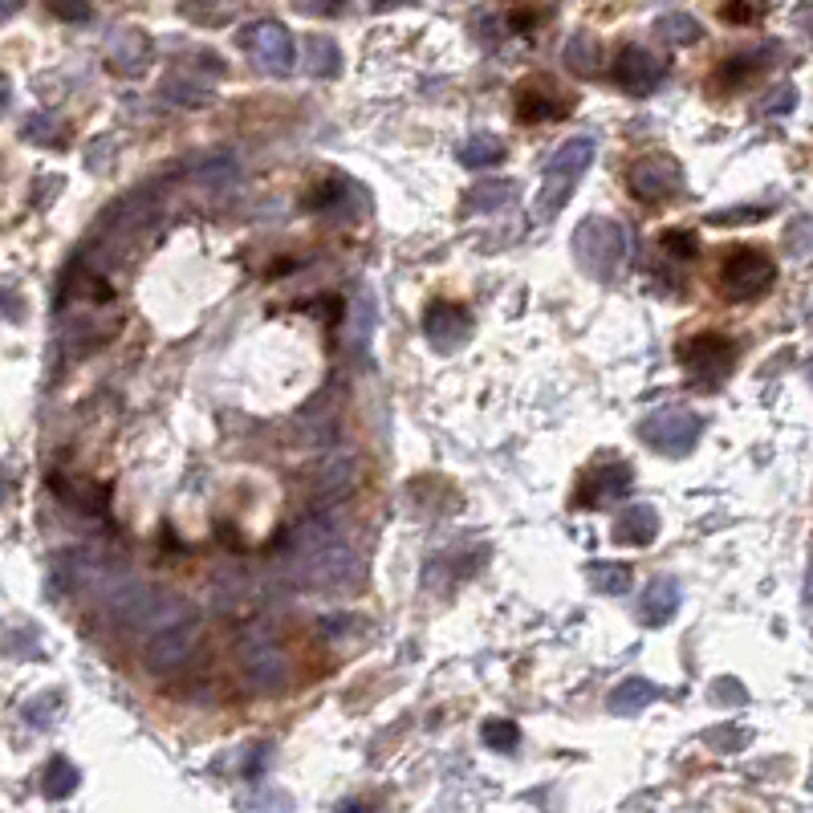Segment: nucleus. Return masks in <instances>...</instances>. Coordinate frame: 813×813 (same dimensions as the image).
<instances>
[{
  "label": "nucleus",
  "instance_id": "obj_13",
  "mask_svg": "<svg viewBox=\"0 0 813 813\" xmlns=\"http://www.w3.org/2000/svg\"><path fill=\"white\" fill-rule=\"evenodd\" d=\"M663 82V61L643 46H623L614 58V86L631 98L655 95V86Z\"/></svg>",
  "mask_w": 813,
  "mask_h": 813
},
{
  "label": "nucleus",
  "instance_id": "obj_1",
  "mask_svg": "<svg viewBox=\"0 0 813 813\" xmlns=\"http://www.w3.org/2000/svg\"><path fill=\"white\" fill-rule=\"evenodd\" d=\"M107 611L118 626L151 635V631H159V626L176 623V618L191 614V602L179 598V594H167V589H155V586H142V582L122 578L107 594Z\"/></svg>",
  "mask_w": 813,
  "mask_h": 813
},
{
  "label": "nucleus",
  "instance_id": "obj_10",
  "mask_svg": "<svg viewBox=\"0 0 813 813\" xmlns=\"http://www.w3.org/2000/svg\"><path fill=\"white\" fill-rule=\"evenodd\" d=\"M240 46L248 58L257 61L265 73H289L294 70V37L281 21H257L240 33Z\"/></svg>",
  "mask_w": 813,
  "mask_h": 813
},
{
  "label": "nucleus",
  "instance_id": "obj_42",
  "mask_svg": "<svg viewBox=\"0 0 813 813\" xmlns=\"http://www.w3.org/2000/svg\"><path fill=\"white\" fill-rule=\"evenodd\" d=\"M21 4H24V0H0V24L9 21V17H17V12H21Z\"/></svg>",
  "mask_w": 813,
  "mask_h": 813
},
{
  "label": "nucleus",
  "instance_id": "obj_24",
  "mask_svg": "<svg viewBox=\"0 0 813 813\" xmlns=\"http://www.w3.org/2000/svg\"><path fill=\"white\" fill-rule=\"evenodd\" d=\"M78 769L70 765V756H49L46 773H41V790H46L49 802H61V797H70L78 790Z\"/></svg>",
  "mask_w": 813,
  "mask_h": 813
},
{
  "label": "nucleus",
  "instance_id": "obj_25",
  "mask_svg": "<svg viewBox=\"0 0 813 813\" xmlns=\"http://www.w3.org/2000/svg\"><path fill=\"white\" fill-rule=\"evenodd\" d=\"M505 159V142L496 135H468L460 142V163L464 167H493Z\"/></svg>",
  "mask_w": 813,
  "mask_h": 813
},
{
  "label": "nucleus",
  "instance_id": "obj_22",
  "mask_svg": "<svg viewBox=\"0 0 813 813\" xmlns=\"http://www.w3.org/2000/svg\"><path fill=\"white\" fill-rule=\"evenodd\" d=\"M343 70V49L334 46L330 37H306V73L314 78H334Z\"/></svg>",
  "mask_w": 813,
  "mask_h": 813
},
{
  "label": "nucleus",
  "instance_id": "obj_12",
  "mask_svg": "<svg viewBox=\"0 0 813 813\" xmlns=\"http://www.w3.org/2000/svg\"><path fill=\"white\" fill-rule=\"evenodd\" d=\"M680 363H684L687 375L704 378V383H716L736 363V346L728 338H720V334H696V338H687L680 346Z\"/></svg>",
  "mask_w": 813,
  "mask_h": 813
},
{
  "label": "nucleus",
  "instance_id": "obj_29",
  "mask_svg": "<svg viewBox=\"0 0 813 813\" xmlns=\"http://www.w3.org/2000/svg\"><path fill=\"white\" fill-rule=\"evenodd\" d=\"M163 95L171 98V102H179V107H208V102H212V90H208V86H200V82H191L188 73L167 78Z\"/></svg>",
  "mask_w": 813,
  "mask_h": 813
},
{
  "label": "nucleus",
  "instance_id": "obj_20",
  "mask_svg": "<svg viewBox=\"0 0 813 813\" xmlns=\"http://www.w3.org/2000/svg\"><path fill=\"white\" fill-rule=\"evenodd\" d=\"M49 484L58 488V496L66 505L82 508V513H102L107 508V488L95 480H61V476H53Z\"/></svg>",
  "mask_w": 813,
  "mask_h": 813
},
{
  "label": "nucleus",
  "instance_id": "obj_2",
  "mask_svg": "<svg viewBox=\"0 0 813 813\" xmlns=\"http://www.w3.org/2000/svg\"><path fill=\"white\" fill-rule=\"evenodd\" d=\"M289 557V578L301 582L309 589H321V594H330V589H346L354 578H358V554H354L350 545L338 542V537H321V542L306 545V549H294Z\"/></svg>",
  "mask_w": 813,
  "mask_h": 813
},
{
  "label": "nucleus",
  "instance_id": "obj_18",
  "mask_svg": "<svg viewBox=\"0 0 813 813\" xmlns=\"http://www.w3.org/2000/svg\"><path fill=\"white\" fill-rule=\"evenodd\" d=\"M680 598H684V589L675 578H655L638 602V614H643V623L647 626H667L680 611Z\"/></svg>",
  "mask_w": 813,
  "mask_h": 813
},
{
  "label": "nucleus",
  "instance_id": "obj_31",
  "mask_svg": "<svg viewBox=\"0 0 813 813\" xmlns=\"http://www.w3.org/2000/svg\"><path fill=\"white\" fill-rule=\"evenodd\" d=\"M753 73H756V58L753 53H741V58H728L724 66H720L716 82L724 86V90H736V86H744Z\"/></svg>",
  "mask_w": 813,
  "mask_h": 813
},
{
  "label": "nucleus",
  "instance_id": "obj_41",
  "mask_svg": "<svg viewBox=\"0 0 813 813\" xmlns=\"http://www.w3.org/2000/svg\"><path fill=\"white\" fill-rule=\"evenodd\" d=\"M343 4V0H297V9H306V12H334Z\"/></svg>",
  "mask_w": 813,
  "mask_h": 813
},
{
  "label": "nucleus",
  "instance_id": "obj_16",
  "mask_svg": "<svg viewBox=\"0 0 813 813\" xmlns=\"http://www.w3.org/2000/svg\"><path fill=\"white\" fill-rule=\"evenodd\" d=\"M354 476H358V464H354V456H330V460L321 464V472H318V508H326V505H338V500H346L350 496V488H354Z\"/></svg>",
  "mask_w": 813,
  "mask_h": 813
},
{
  "label": "nucleus",
  "instance_id": "obj_3",
  "mask_svg": "<svg viewBox=\"0 0 813 813\" xmlns=\"http://www.w3.org/2000/svg\"><path fill=\"white\" fill-rule=\"evenodd\" d=\"M631 236L611 216H586L574 232V257L594 281H614V272L623 269Z\"/></svg>",
  "mask_w": 813,
  "mask_h": 813
},
{
  "label": "nucleus",
  "instance_id": "obj_26",
  "mask_svg": "<svg viewBox=\"0 0 813 813\" xmlns=\"http://www.w3.org/2000/svg\"><path fill=\"white\" fill-rule=\"evenodd\" d=\"M586 578L598 594H626L631 582H635V574H631V566H623V562H594V566L586 569Z\"/></svg>",
  "mask_w": 813,
  "mask_h": 813
},
{
  "label": "nucleus",
  "instance_id": "obj_7",
  "mask_svg": "<svg viewBox=\"0 0 813 813\" xmlns=\"http://www.w3.org/2000/svg\"><path fill=\"white\" fill-rule=\"evenodd\" d=\"M773 281H777V265L761 248H732L728 260H724V272H720L724 294L736 297V301H753L765 289H773Z\"/></svg>",
  "mask_w": 813,
  "mask_h": 813
},
{
  "label": "nucleus",
  "instance_id": "obj_8",
  "mask_svg": "<svg viewBox=\"0 0 813 813\" xmlns=\"http://www.w3.org/2000/svg\"><path fill=\"white\" fill-rule=\"evenodd\" d=\"M240 672H245L248 687L260 692V696H272V692H285L289 684V660L277 643H269L265 635H248L240 643Z\"/></svg>",
  "mask_w": 813,
  "mask_h": 813
},
{
  "label": "nucleus",
  "instance_id": "obj_14",
  "mask_svg": "<svg viewBox=\"0 0 813 813\" xmlns=\"http://www.w3.org/2000/svg\"><path fill=\"white\" fill-rule=\"evenodd\" d=\"M424 338L439 354H456L472 338V314L456 301H432L424 314Z\"/></svg>",
  "mask_w": 813,
  "mask_h": 813
},
{
  "label": "nucleus",
  "instance_id": "obj_17",
  "mask_svg": "<svg viewBox=\"0 0 813 813\" xmlns=\"http://www.w3.org/2000/svg\"><path fill=\"white\" fill-rule=\"evenodd\" d=\"M574 102L542 86H520L517 90V118L520 122H549V118H566Z\"/></svg>",
  "mask_w": 813,
  "mask_h": 813
},
{
  "label": "nucleus",
  "instance_id": "obj_19",
  "mask_svg": "<svg viewBox=\"0 0 813 813\" xmlns=\"http://www.w3.org/2000/svg\"><path fill=\"white\" fill-rule=\"evenodd\" d=\"M660 696V687L651 684V680H623V684L611 687V696H606V707H611L614 716H638L647 704H655Z\"/></svg>",
  "mask_w": 813,
  "mask_h": 813
},
{
  "label": "nucleus",
  "instance_id": "obj_44",
  "mask_svg": "<svg viewBox=\"0 0 813 813\" xmlns=\"http://www.w3.org/2000/svg\"><path fill=\"white\" fill-rule=\"evenodd\" d=\"M375 9H390V4H403V0H370Z\"/></svg>",
  "mask_w": 813,
  "mask_h": 813
},
{
  "label": "nucleus",
  "instance_id": "obj_28",
  "mask_svg": "<svg viewBox=\"0 0 813 813\" xmlns=\"http://www.w3.org/2000/svg\"><path fill=\"white\" fill-rule=\"evenodd\" d=\"M655 33L663 41H672V46H696L700 37H704V24L696 17H687V12H667V17H660Z\"/></svg>",
  "mask_w": 813,
  "mask_h": 813
},
{
  "label": "nucleus",
  "instance_id": "obj_38",
  "mask_svg": "<svg viewBox=\"0 0 813 813\" xmlns=\"http://www.w3.org/2000/svg\"><path fill=\"white\" fill-rule=\"evenodd\" d=\"M793 90L790 86H781V90H773V95H769V102L761 110H765V115H781V110H793Z\"/></svg>",
  "mask_w": 813,
  "mask_h": 813
},
{
  "label": "nucleus",
  "instance_id": "obj_32",
  "mask_svg": "<svg viewBox=\"0 0 813 813\" xmlns=\"http://www.w3.org/2000/svg\"><path fill=\"white\" fill-rule=\"evenodd\" d=\"M663 248H667L675 260H696L700 257V236L687 232V228H667V232H663Z\"/></svg>",
  "mask_w": 813,
  "mask_h": 813
},
{
  "label": "nucleus",
  "instance_id": "obj_39",
  "mask_svg": "<svg viewBox=\"0 0 813 813\" xmlns=\"http://www.w3.org/2000/svg\"><path fill=\"white\" fill-rule=\"evenodd\" d=\"M707 744H724V748H732V753H736V748H744V741H748V736H744V732H707L704 736Z\"/></svg>",
  "mask_w": 813,
  "mask_h": 813
},
{
  "label": "nucleus",
  "instance_id": "obj_40",
  "mask_svg": "<svg viewBox=\"0 0 813 813\" xmlns=\"http://www.w3.org/2000/svg\"><path fill=\"white\" fill-rule=\"evenodd\" d=\"M724 17H728V21H736V24H744V21H756V17H761V9H744V0H736V4H728V9H724Z\"/></svg>",
  "mask_w": 813,
  "mask_h": 813
},
{
  "label": "nucleus",
  "instance_id": "obj_35",
  "mask_svg": "<svg viewBox=\"0 0 813 813\" xmlns=\"http://www.w3.org/2000/svg\"><path fill=\"white\" fill-rule=\"evenodd\" d=\"M58 707H61V696H58V692H49V696L33 700V704L24 707V716L46 728V724H53V716H49V712H58Z\"/></svg>",
  "mask_w": 813,
  "mask_h": 813
},
{
  "label": "nucleus",
  "instance_id": "obj_34",
  "mask_svg": "<svg viewBox=\"0 0 813 813\" xmlns=\"http://www.w3.org/2000/svg\"><path fill=\"white\" fill-rule=\"evenodd\" d=\"M196 179H200V184H208V188H225L228 179H236V163H232V159H216V163L200 167V171H196Z\"/></svg>",
  "mask_w": 813,
  "mask_h": 813
},
{
  "label": "nucleus",
  "instance_id": "obj_43",
  "mask_svg": "<svg viewBox=\"0 0 813 813\" xmlns=\"http://www.w3.org/2000/svg\"><path fill=\"white\" fill-rule=\"evenodd\" d=\"M4 102H9V82H4V73H0V110H4Z\"/></svg>",
  "mask_w": 813,
  "mask_h": 813
},
{
  "label": "nucleus",
  "instance_id": "obj_4",
  "mask_svg": "<svg viewBox=\"0 0 813 813\" xmlns=\"http://www.w3.org/2000/svg\"><path fill=\"white\" fill-rule=\"evenodd\" d=\"M589 163H594V139H589V135L569 139V142L557 147V155L549 159V167H545L542 196H537V216H542V220L545 216H557L562 208H566Z\"/></svg>",
  "mask_w": 813,
  "mask_h": 813
},
{
  "label": "nucleus",
  "instance_id": "obj_23",
  "mask_svg": "<svg viewBox=\"0 0 813 813\" xmlns=\"http://www.w3.org/2000/svg\"><path fill=\"white\" fill-rule=\"evenodd\" d=\"M598 58H602V49H598V41H594L589 33H574V37H569L566 53H562L566 70L578 73V78H594V73H598Z\"/></svg>",
  "mask_w": 813,
  "mask_h": 813
},
{
  "label": "nucleus",
  "instance_id": "obj_36",
  "mask_svg": "<svg viewBox=\"0 0 813 813\" xmlns=\"http://www.w3.org/2000/svg\"><path fill=\"white\" fill-rule=\"evenodd\" d=\"M712 700H716V704H744V692H741V684H736V680H716V684H712Z\"/></svg>",
  "mask_w": 813,
  "mask_h": 813
},
{
  "label": "nucleus",
  "instance_id": "obj_37",
  "mask_svg": "<svg viewBox=\"0 0 813 813\" xmlns=\"http://www.w3.org/2000/svg\"><path fill=\"white\" fill-rule=\"evenodd\" d=\"M769 216V208H741V212H716V216H707L712 225H736V220H765Z\"/></svg>",
  "mask_w": 813,
  "mask_h": 813
},
{
  "label": "nucleus",
  "instance_id": "obj_9",
  "mask_svg": "<svg viewBox=\"0 0 813 813\" xmlns=\"http://www.w3.org/2000/svg\"><path fill=\"white\" fill-rule=\"evenodd\" d=\"M626 188L631 196L643 204H667L672 196H680L684 188V167L672 155H643L631 176H626Z\"/></svg>",
  "mask_w": 813,
  "mask_h": 813
},
{
  "label": "nucleus",
  "instance_id": "obj_15",
  "mask_svg": "<svg viewBox=\"0 0 813 813\" xmlns=\"http://www.w3.org/2000/svg\"><path fill=\"white\" fill-rule=\"evenodd\" d=\"M655 537H660V508L655 505H626L611 529V542L631 545V549H643Z\"/></svg>",
  "mask_w": 813,
  "mask_h": 813
},
{
  "label": "nucleus",
  "instance_id": "obj_5",
  "mask_svg": "<svg viewBox=\"0 0 813 813\" xmlns=\"http://www.w3.org/2000/svg\"><path fill=\"white\" fill-rule=\"evenodd\" d=\"M638 436L647 448H655L660 456H687V452L696 448L700 436H704V419L696 412H687V407H663V412L647 415L643 424H638Z\"/></svg>",
  "mask_w": 813,
  "mask_h": 813
},
{
  "label": "nucleus",
  "instance_id": "obj_11",
  "mask_svg": "<svg viewBox=\"0 0 813 813\" xmlns=\"http://www.w3.org/2000/svg\"><path fill=\"white\" fill-rule=\"evenodd\" d=\"M635 480V468L626 460H602L582 476L578 484V496H574V505L578 508H606L614 500H623L626 488Z\"/></svg>",
  "mask_w": 813,
  "mask_h": 813
},
{
  "label": "nucleus",
  "instance_id": "obj_27",
  "mask_svg": "<svg viewBox=\"0 0 813 813\" xmlns=\"http://www.w3.org/2000/svg\"><path fill=\"white\" fill-rule=\"evenodd\" d=\"M110 58H115V66L122 73H135L147 61V37L139 29H122L115 37V46H110Z\"/></svg>",
  "mask_w": 813,
  "mask_h": 813
},
{
  "label": "nucleus",
  "instance_id": "obj_30",
  "mask_svg": "<svg viewBox=\"0 0 813 813\" xmlns=\"http://www.w3.org/2000/svg\"><path fill=\"white\" fill-rule=\"evenodd\" d=\"M480 736H484V744H488V748H493V753H513V748H517V744H520V728H517V720H505V716L484 720Z\"/></svg>",
  "mask_w": 813,
  "mask_h": 813
},
{
  "label": "nucleus",
  "instance_id": "obj_33",
  "mask_svg": "<svg viewBox=\"0 0 813 813\" xmlns=\"http://www.w3.org/2000/svg\"><path fill=\"white\" fill-rule=\"evenodd\" d=\"M58 135H61V122L53 115H33L29 122H24V139L29 142H58Z\"/></svg>",
  "mask_w": 813,
  "mask_h": 813
},
{
  "label": "nucleus",
  "instance_id": "obj_45",
  "mask_svg": "<svg viewBox=\"0 0 813 813\" xmlns=\"http://www.w3.org/2000/svg\"><path fill=\"white\" fill-rule=\"evenodd\" d=\"M0 488H4V484H0Z\"/></svg>",
  "mask_w": 813,
  "mask_h": 813
},
{
  "label": "nucleus",
  "instance_id": "obj_21",
  "mask_svg": "<svg viewBox=\"0 0 813 813\" xmlns=\"http://www.w3.org/2000/svg\"><path fill=\"white\" fill-rule=\"evenodd\" d=\"M520 196V188L513 179H488V184H476L468 191V212H496Z\"/></svg>",
  "mask_w": 813,
  "mask_h": 813
},
{
  "label": "nucleus",
  "instance_id": "obj_6",
  "mask_svg": "<svg viewBox=\"0 0 813 813\" xmlns=\"http://www.w3.org/2000/svg\"><path fill=\"white\" fill-rule=\"evenodd\" d=\"M196 647H200V618L191 611V614H184V618H176V623H167L147 635L142 663H147L155 675H171L196 655Z\"/></svg>",
  "mask_w": 813,
  "mask_h": 813
}]
</instances>
